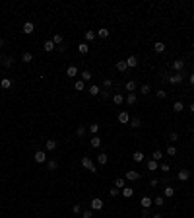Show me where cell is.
<instances>
[{
	"label": "cell",
	"mask_w": 194,
	"mask_h": 218,
	"mask_svg": "<svg viewBox=\"0 0 194 218\" xmlns=\"http://www.w3.org/2000/svg\"><path fill=\"white\" fill-rule=\"evenodd\" d=\"M82 167H85V170H89L91 173H97V166L93 164V160L89 158V156H84V158H82Z\"/></svg>",
	"instance_id": "obj_1"
},
{
	"label": "cell",
	"mask_w": 194,
	"mask_h": 218,
	"mask_svg": "<svg viewBox=\"0 0 194 218\" xmlns=\"http://www.w3.org/2000/svg\"><path fill=\"white\" fill-rule=\"evenodd\" d=\"M165 80H167L169 84L175 86V84H181V82L184 80V74H183V72H175V74H171V76H167Z\"/></svg>",
	"instance_id": "obj_2"
},
{
	"label": "cell",
	"mask_w": 194,
	"mask_h": 218,
	"mask_svg": "<svg viewBox=\"0 0 194 218\" xmlns=\"http://www.w3.org/2000/svg\"><path fill=\"white\" fill-rule=\"evenodd\" d=\"M117 119H118V123H121V125H128V123H130V115H128V111H121Z\"/></svg>",
	"instance_id": "obj_3"
},
{
	"label": "cell",
	"mask_w": 194,
	"mask_h": 218,
	"mask_svg": "<svg viewBox=\"0 0 194 218\" xmlns=\"http://www.w3.org/2000/svg\"><path fill=\"white\" fill-rule=\"evenodd\" d=\"M35 162L37 164H45L47 162V152L45 150H37L35 152Z\"/></svg>",
	"instance_id": "obj_4"
},
{
	"label": "cell",
	"mask_w": 194,
	"mask_h": 218,
	"mask_svg": "<svg viewBox=\"0 0 194 218\" xmlns=\"http://www.w3.org/2000/svg\"><path fill=\"white\" fill-rule=\"evenodd\" d=\"M103 204H105V203H103L101 199H97V197H95V199H91L89 207H91V210H101V208H103Z\"/></svg>",
	"instance_id": "obj_5"
},
{
	"label": "cell",
	"mask_w": 194,
	"mask_h": 218,
	"mask_svg": "<svg viewBox=\"0 0 194 218\" xmlns=\"http://www.w3.org/2000/svg\"><path fill=\"white\" fill-rule=\"evenodd\" d=\"M124 177L128 179V181H138V179H140V171L130 170V171H126V173H124Z\"/></svg>",
	"instance_id": "obj_6"
},
{
	"label": "cell",
	"mask_w": 194,
	"mask_h": 218,
	"mask_svg": "<svg viewBox=\"0 0 194 218\" xmlns=\"http://www.w3.org/2000/svg\"><path fill=\"white\" fill-rule=\"evenodd\" d=\"M55 49H56V45L52 43V39H47V41L43 43V51H45V53H51V51H55Z\"/></svg>",
	"instance_id": "obj_7"
},
{
	"label": "cell",
	"mask_w": 194,
	"mask_h": 218,
	"mask_svg": "<svg viewBox=\"0 0 194 218\" xmlns=\"http://www.w3.org/2000/svg\"><path fill=\"white\" fill-rule=\"evenodd\" d=\"M183 68H184V60L183 59H177L175 63H173V70L175 72H183Z\"/></svg>",
	"instance_id": "obj_8"
},
{
	"label": "cell",
	"mask_w": 194,
	"mask_h": 218,
	"mask_svg": "<svg viewBox=\"0 0 194 218\" xmlns=\"http://www.w3.org/2000/svg\"><path fill=\"white\" fill-rule=\"evenodd\" d=\"M33 31H35V23H33V22H25V23H23V33H25V35L33 33Z\"/></svg>",
	"instance_id": "obj_9"
},
{
	"label": "cell",
	"mask_w": 194,
	"mask_h": 218,
	"mask_svg": "<svg viewBox=\"0 0 194 218\" xmlns=\"http://www.w3.org/2000/svg\"><path fill=\"white\" fill-rule=\"evenodd\" d=\"M177 177H179L181 181H188V179H190V171L188 170H181L179 173H177Z\"/></svg>",
	"instance_id": "obj_10"
},
{
	"label": "cell",
	"mask_w": 194,
	"mask_h": 218,
	"mask_svg": "<svg viewBox=\"0 0 194 218\" xmlns=\"http://www.w3.org/2000/svg\"><path fill=\"white\" fill-rule=\"evenodd\" d=\"M163 197H165V199H171V197H175V187L167 185V187L163 189Z\"/></svg>",
	"instance_id": "obj_11"
},
{
	"label": "cell",
	"mask_w": 194,
	"mask_h": 218,
	"mask_svg": "<svg viewBox=\"0 0 194 218\" xmlns=\"http://www.w3.org/2000/svg\"><path fill=\"white\" fill-rule=\"evenodd\" d=\"M140 204H142V208H150L151 204H154V199H151V197H142Z\"/></svg>",
	"instance_id": "obj_12"
},
{
	"label": "cell",
	"mask_w": 194,
	"mask_h": 218,
	"mask_svg": "<svg viewBox=\"0 0 194 218\" xmlns=\"http://www.w3.org/2000/svg\"><path fill=\"white\" fill-rule=\"evenodd\" d=\"M146 167H148V171H157V170H159V162H155V160H150V162L146 164Z\"/></svg>",
	"instance_id": "obj_13"
},
{
	"label": "cell",
	"mask_w": 194,
	"mask_h": 218,
	"mask_svg": "<svg viewBox=\"0 0 194 218\" xmlns=\"http://www.w3.org/2000/svg\"><path fill=\"white\" fill-rule=\"evenodd\" d=\"M56 146H58V144H56V140H52V138H51V140H47V142H45V150H47V152L56 150Z\"/></svg>",
	"instance_id": "obj_14"
},
{
	"label": "cell",
	"mask_w": 194,
	"mask_h": 218,
	"mask_svg": "<svg viewBox=\"0 0 194 218\" xmlns=\"http://www.w3.org/2000/svg\"><path fill=\"white\" fill-rule=\"evenodd\" d=\"M12 84H14V82H12L10 78H2V80H0V88H2V90H10Z\"/></svg>",
	"instance_id": "obj_15"
},
{
	"label": "cell",
	"mask_w": 194,
	"mask_h": 218,
	"mask_svg": "<svg viewBox=\"0 0 194 218\" xmlns=\"http://www.w3.org/2000/svg\"><path fill=\"white\" fill-rule=\"evenodd\" d=\"M113 103L115 105H122L124 103V96H122V94H113Z\"/></svg>",
	"instance_id": "obj_16"
},
{
	"label": "cell",
	"mask_w": 194,
	"mask_h": 218,
	"mask_svg": "<svg viewBox=\"0 0 194 218\" xmlns=\"http://www.w3.org/2000/svg\"><path fill=\"white\" fill-rule=\"evenodd\" d=\"M132 160H134L136 164H142L144 162V152H140V150H136L134 154H132Z\"/></svg>",
	"instance_id": "obj_17"
},
{
	"label": "cell",
	"mask_w": 194,
	"mask_h": 218,
	"mask_svg": "<svg viewBox=\"0 0 194 218\" xmlns=\"http://www.w3.org/2000/svg\"><path fill=\"white\" fill-rule=\"evenodd\" d=\"M107 162H109V156H107L105 152H101V154L97 156V164H99V166H105Z\"/></svg>",
	"instance_id": "obj_18"
},
{
	"label": "cell",
	"mask_w": 194,
	"mask_h": 218,
	"mask_svg": "<svg viewBox=\"0 0 194 218\" xmlns=\"http://www.w3.org/2000/svg\"><path fill=\"white\" fill-rule=\"evenodd\" d=\"M78 53H80V55H88L89 53V45L88 43H80L78 45Z\"/></svg>",
	"instance_id": "obj_19"
},
{
	"label": "cell",
	"mask_w": 194,
	"mask_h": 218,
	"mask_svg": "<svg viewBox=\"0 0 194 218\" xmlns=\"http://www.w3.org/2000/svg\"><path fill=\"white\" fill-rule=\"evenodd\" d=\"M126 64H128V68H134V66H138V59H136L134 55H130L128 59H126Z\"/></svg>",
	"instance_id": "obj_20"
},
{
	"label": "cell",
	"mask_w": 194,
	"mask_h": 218,
	"mask_svg": "<svg viewBox=\"0 0 194 218\" xmlns=\"http://www.w3.org/2000/svg\"><path fill=\"white\" fill-rule=\"evenodd\" d=\"M124 101L128 105H136V101H138V97H136V94H128V96L124 97Z\"/></svg>",
	"instance_id": "obj_21"
},
{
	"label": "cell",
	"mask_w": 194,
	"mask_h": 218,
	"mask_svg": "<svg viewBox=\"0 0 194 218\" xmlns=\"http://www.w3.org/2000/svg\"><path fill=\"white\" fill-rule=\"evenodd\" d=\"M76 74H78V66H74V64H72V66L66 68V76H68V78H74Z\"/></svg>",
	"instance_id": "obj_22"
},
{
	"label": "cell",
	"mask_w": 194,
	"mask_h": 218,
	"mask_svg": "<svg viewBox=\"0 0 194 218\" xmlns=\"http://www.w3.org/2000/svg\"><path fill=\"white\" fill-rule=\"evenodd\" d=\"M124 88H126V92H128V94H134V90H136V82H134V80H128V82L124 84Z\"/></svg>",
	"instance_id": "obj_23"
},
{
	"label": "cell",
	"mask_w": 194,
	"mask_h": 218,
	"mask_svg": "<svg viewBox=\"0 0 194 218\" xmlns=\"http://www.w3.org/2000/svg\"><path fill=\"white\" fill-rule=\"evenodd\" d=\"M117 70H118V72H126V70H128V64H126V60H118V63H117Z\"/></svg>",
	"instance_id": "obj_24"
},
{
	"label": "cell",
	"mask_w": 194,
	"mask_h": 218,
	"mask_svg": "<svg viewBox=\"0 0 194 218\" xmlns=\"http://www.w3.org/2000/svg\"><path fill=\"white\" fill-rule=\"evenodd\" d=\"M183 109H184V103H183V101H175V103H173V111H175V113H181Z\"/></svg>",
	"instance_id": "obj_25"
},
{
	"label": "cell",
	"mask_w": 194,
	"mask_h": 218,
	"mask_svg": "<svg viewBox=\"0 0 194 218\" xmlns=\"http://www.w3.org/2000/svg\"><path fill=\"white\" fill-rule=\"evenodd\" d=\"M122 197H126V199H130V197L132 195H134V189H132V187H124V189H122Z\"/></svg>",
	"instance_id": "obj_26"
},
{
	"label": "cell",
	"mask_w": 194,
	"mask_h": 218,
	"mask_svg": "<svg viewBox=\"0 0 194 218\" xmlns=\"http://www.w3.org/2000/svg\"><path fill=\"white\" fill-rule=\"evenodd\" d=\"M109 33H111V31L107 29V27H101V29H97V35L101 37V39H107V37H109Z\"/></svg>",
	"instance_id": "obj_27"
},
{
	"label": "cell",
	"mask_w": 194,
	"mask_h": 218,
	"mask_svg": "<svg viewBox=\"0 0 194 218\" xmlns=\"http://www.w3.org/2000/svg\"><path fill=\"white\" fill-rule=\"evenodd\" d=\"M154 51L157 53V55H159V53H163V51H165V43H161V41H157V43L154 45Z\"/></svg>",
	"instance_id": "obj_28"
},
{
	"label": "cell",
	"mask_w": 194,
	"mask_h": 218,
	"mask_svg": "<svg viewBox=\"0 0 194 218\" xmlns=\"http://www.w3.org/2000/svg\"><path fill=\"white\" fill-rule=\"evenodd\" d=\"M85 41H93V39H95V37H97V33H95V31H93V29H88V31H85Z\"/></svg>",
	"instance_id": "obj_29"
},
{
	"label": "cell",
	"mask_w": 194,
	"mask_h": 218,
	"mask_svg": "<svg viewBox=\"0 0 194 218\" xmlns=\"http://www.w3.org/2000/svg\"><path fill=\"white\" fill-rule=\"evenodd\" d=\"M89 144H91L93 148H99V146H101V138H99L97 134H95V137H91V140H89Z\"/></svg>",
	"instance_id": "obj_30"
},
{
	"label": "cell",
	"mask_w": 194,
	"mask_h": 218,
	"mask_svg": "<svg viewBox=\"0 0 194 218\" xmlns=\"http://www.w3.org/2000/svg\"><path fill=\"white\" fill-rule=\"evenodd\" d=\"M99 94H101V88H99V86H89V96H99Z\"/></svg>",
	"instance_id": "obj_31"
},
{
	"label": "cell",
	"mask_w": 194,
	"mask_h": 218,
	"mask_svg": "<svg viewBox=\"0 0 194 218\" xmlns=\"http://www.w3.org/2000/svg\"><path fill=\"white\" fill-rule=\"evenodd\" d=\"M130 127H132V129H140V127H142V121H140L138 117L130 119Z\"/></svg>",
	"instance_id": "obj_32"
},
{
	"label": "cell",
	"mask_w": 194,
	"mask_h": 218,
	"mask_svg": "<svg viewBox=\"0 0 194 218\" xmlns=\"http://www.w3.org/2000/svg\"><path fill=\"white\" fill-rule=\"evenodd\" d=\"M47 167H49V171H55L56 167H58V162H56V160H49V162H47Z\"/></svg>",
	"instance_id": "obj_33"
},
{
	"label": "cell",
	"mask_w": 194,
	"mask_h": 218,
	"mask_svg": "<svg viewBox=\"0 0 194 218\" xmlns=\"http://www.w3.org/2000/svg\"><path fill=\"white\" fill-rule=\"evenodd\" d=\"M99 129H101V125H99V123H93V125H89V133H91L93 137H95V134L99 133Z\"/></svg>",
	"instance_id": "obj_34"
},
{
	"label": "cell",
	"mask_w": 194,
	"mask_h": 218,
	"mask_svg": "<svg viewBox=\"0 0 194 218\" xmlns=\"http://www.w3.org/2000/svg\"><path fill=\"white\" fill-rule=\"evenodd\" d=\"M74 88H76L78 92H84V90H85V82L84 80H78L76 84H74Z\"/></svg>",
	"instance_id": "obj_35"
},
{
	"label": "cell",
	"mask_w": 194,
	"mask_h": 218,
	"mask_svg": "<svg viewBox=\"0 0 194 218\" xmlns=\"http://www.w3.org/2000/svg\"><path fill=\"white\" fill-rule=\"evenodd\" d=\"M115 187H117V189H124V187H126V181H124L122 177H118L117 181H115Z\"/></svg>",
	"instance_id": "obj_36"
},
{
	"label": "cell",
	"mask_w": 194,
	"mask_h": 218,
	"mask_svg": "<svg viewBox=\"0 0 194 218\" xmlns=\"http://www.w3.org/2000/svg\"><path fill=\"white\" fill-rule=\"evenodd\" d=\"M161 158H163V152L161 150H155L154 154H151V160H155V162H159Z\"/></svg>",
	"instance_id": "obj_37"
},
{
	"label": "cell",
	"mask_w": 194,
	"mask_h": 218,
	"mask_svg": "<svg viewBox=\"0 0 194 218\" xmlns=\"http://www.w3.org/2000/svg\"><path fill=\"white\" fill-rule=\"evenodd\" d=\"M154 204H155V207H163V204H165V197H155Z\"/></svg>",
	"instance_id": "obj_38"
},
{
	"label": "cell",
	"mask_w": 194,
	"mask_h": 218,
	"mask_svg": "<svg viewBox=\"0 0 194 218\" xmlns=\"http://www.w3.org/2000/svg\"><path fill=\"white\" fill-rule=\"evenodd\" d=\"M22 60H23V63H31V60H33V55H31V53H23V55H22Z\"/></svg>",
	"instance_id": "obj_39"
},
{
	"label": "cell",
	"mask_w": 194,
	"mask_h": 218,
	"mask_svg": "<svg viewBox=\"0 0 194 218\" xmlns=\"http://www.w3.org/2000/svg\"><path fill=\"white\" fill-rule=\"evenodd\" d=\"M82 80H84V82H89V80H91V72H89V70H84V72H82Z\"/></svg>",
	"instance_id": "obj_40"
},
{
	"label": "cell",
	"mask_w": 194,
	"mask_h": 218,
	"mask_svg": "<svg viewBox=\"0 0 194 218\" xmlns=\"http://www.w3.org/2000/svg\"><path fill=\"white\" fill-rule=\"evenodd\" d=\"M12 64H14V57H6V59H4V66L10 68Z\"/></svg>",
	"instance_id": "obj_41"
},
{
	"label": "cell",
	"mask_w": 194,
	"mask_h": 218,
	"mask_svg": "<svg viewBox=\"0 0 194 218\" xmlns=\"http://www.w3.org/2000/svg\"><path fill=\"white\" fill-rule=\"evenodd\" d=\"M150 84H142V86H140V92H142L144 94V96H146V94H150Z\"/></svg>",
	"instance_id": "obj_42"
},
{
	"label": "cell",
	"mask_w": 194,
	"mask_h": 218,
	"mask_svg": "<svg viewBox=\"0 0 194 218\" xmlns=\"http://www.w3.org/2000/svg\"><path fill=\"white\" fill-rule=\"evenodd\" d=\"M62 39H64L62 35H60V33H56L55 37H52V43H55V45H60V43H62Z\"/></svg>",
	"instance_id": "obj_43"
},
{
	"label": "cell",
	"mask_w": 194,
	"mask_h": 218,
	"mask_svg": "<svg viewBox=\"0 0 194 218\" xmlns=\"http://www.w3.org/2000/svg\"><path fill=\"white\" fill-rule=\"evenodd\" d=\"M155 96H157V100H165V97H167V92H165V90H157Z\"/></svg>",
	"instance_id": "obj_44"
},
{
	"label": "cell",
	"mask_w": 194,
	"mask_h": 218,
	"mask_svg": "<svg viewBox=\"0 0 194 218\" xmlns=\"http://www.w3.org/2000/svg\"><path fill=\"white\" fill-rule=\"evenodd\" d=\"M167 154H169V156H177V146H173V144H171V146L167 148Z\"/></svg>",
	"instance_id": "obj_45"
},
{
	"label": "cell",
	"mask_w": 194,
	"mask_h": 218,
	"mask_svg": "<svg viewBox=\"0 0 194 218\" xmlns=\"http://www.w3.org/2000/svg\"><path fill=\"white\" fill-rule=\"evenodd\" d=\"M103 86H105L107 90H109V88H113V80H111V78H105V80H103Z\"/></svg>",
	"instance_id": "obj_46"
},
{
	"label": "cell",
	"mask_w": 194,
	"mask_h": 218,
	"mask_svg": "<svg viewBox=\"0 0 194 218\" xmlns=\"http://www.w3.org/2000/svg\"><path fill=\"white\" fill-rule=\"evenodd\" d=\"M72 212H74V214H82V207H80V204H74V207H72Z\"/></svg>",
	"instance_id": "obj_47"
},
{
	"label": "cell",
	"mask_w": 194,
	"mask_h": 218,
	"mask_svg": "<svg viewBox=\"0 0 194 218\" xmlns=\"http://www.w3.org/2000/svg\"><path fill=\"white\" fill-rule=\"evenodd\" d=\"M82 216H84V218H93V210H84V212H82Z\"/></svg>",
	"instance_id": "obj_48"
},
{
	"label": "cell",
	"mask_w": 194,
	"mask_h": 218,
	"mask_svg": "<svg viewBox=\"0 0 194 218\" xmlns=\"http://www.w3.org/2000/svg\"><path fill=\"white\" fill-rule=\"evenodd\" d=\"M76 134H78V137H84V134H85V129H84V127H78V129H76Z\"/></svg>",
	"instance_id": "obj_49"
},
{
	"label": "cell",
	"mask_w": 194,
	"mask_h": 218,
	"mask_svg": "<svg viewBox=\"0 0 194 218\" xmlns=\"http://www.w3.org/2000/svg\"><path fill=\"white\" fill-rule=\"evenodd\" d=\"M109 195L113 197V199H115V197H118V189H117V187H113V189L109 191Z\"/></svg>",
	"instance_id": "obj_50"
},
{
	"label": "cell",
	"mask_w": 194,
	"mask_h": 218,
	"mask_svg": "<svg viewBox=\"0 0 194 218\" xmlns=\"http://www.w3.org/2000/svg\"><path fill=\"white\" fill-rule=\"evenodd\" d=\"M159 170H161V171H169V170H171V166H169V164H161Z\"/></svg>",
	"instance_id": "obj_51"
},
{
	"label": "cell",
	"mask_w": 194,
	"mask_h": 218,
	"mask_svg": "<svg viewBox=\"0 0 194 218\" xmlns=\"http://www.w3.org/2000/svg\"><path fill=\"white\" fill-rule=\"evenodd\" d=\"M169 140H173V142L179 140V134H177V133H171V134H169Z\"/></svg>",
	"instance_id": "obj_52"
},
{
	"label": "cell",
	"mask_w": 194,
	"mask_h": 218,
	"mask_svg": "<svg viewBox=\"0 0 194 218\" xmlns=\"http://www.w3.org/2000/svg\"><path fill=\"white\" fill-rule=\"evenodd\" d=\"M150 185H151V187H157V185H159V181H157V179H151V181H150Z\"/></svg>",
	"instance_id": "obj_53"
},
{
	"label": "cell",
	"mask_w": 194,
	"mask_h": 218,
	"mask_svg": "<svg viewBox=\"0 0 194 218\" xmlns=\"http://www.w3.org/2000/svg\"><path fill=\"white\" fill-rule=\"evenodd\" d=\"M4 45H6V41H4V39H2V37H0V49H2V47H4Z\"/></svg>",
	"instance_id": "obj_54"
},
{
	"label": "cell",
	"mask_w": 194,
	"mask_h": 218,
	"mask_svg": "<svg viewBox=\"0 0 194 218\" xmlns=\"http://www.w3.org/2000/svg\"><path fill=\"white\" fill-rule=\"evenodd\" d=\"M190 86H194V72L190 74Z\"/></svg>",
	"instance_id": "obj_55"
},
{
	"label": "cell",
	"mask_w": 194,
	"mask_h": 218,
	"mask_svg": "<svg viewBox=\"0 0 194 218\" xmlns=\"http://www.w3.org/2000/svg\"><path fill=\"white\" fill-rule=\"evenodd\" d=\"M151 218H163L161 214H155V216H151Z\"/></svg>",
	"instance_id": "obj_56"
},
{
	"label": "cell",
	"mask_w": 194,
	"mask_h": 218,
	"mask_svg": "<svg viewBox=\"0 0 194 218\" xmlns=\"http://www.w3.org/2000/svg\"><path fill=\"white\" fill-rule=\"evenodd\" d=\"M190 111H192V113H194V103H190Z\"/></svg>",
	"instance_id": "obj_57"
},
{
	"label": "cell",
	"mask_w": 194,
	"mask_h": 218,
	"mask_svg": "<svg viewBox=\"0 0 194 218\" xmlns=\"http://www.w3.org/2000/svg\"><path fill=\"white\" fill-rule=\"evenodd\" d=\"M0 63H2V55H0Z\"/></svg>",
	"instance_id": "obj_58"
}]
</instances>
